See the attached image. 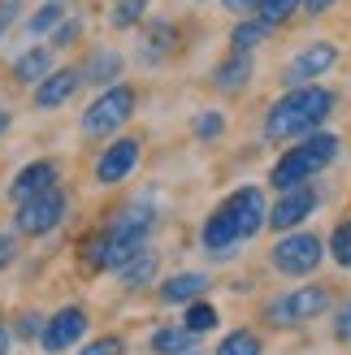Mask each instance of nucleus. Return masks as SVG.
Segmentation results:
<instances>
[{"mask_svg": "<svg viewBox=\"0 0 351 355\" xmlns=\"http://www.w3.org/2000/svg\"><path fill=\"white\" fill-rule=\"evenodd\" d=\"M265 221H269V208H265L260 187H239L208 212V221L200 230V243H204V252H213V256H230L243 239L260 234Z\"/></svg>", "mask_w": 351, "mask_h": 355, "instance_id": "nucleus-1", "label": "nucleus"}, {"mask_svg": "<svg viewBox=\"0 0 351 355\" xmlns=\"http://www.w3.org/2000/svg\"><path fill=\"white\" fill-rule=\"evenodd\" d=\"M329 113H334V92H329V87H317V83L291 87V92L269 109L265 135L277 139V144H282V139H304V135L317 130Z\"/></svg>", "mask_w": 351, "mask_h": 355, "instance_id": "nucleus-2", "label": "nucleus"}, {"mask_svg": "<svg viewBox=\"0 0 351 355\" xmlns=\"http://www.w3.org/2000/svg\"><path fill=\"white\" fill-rule=\"evenodd\" d=\"M339 152H343V139L339 135H329V130H312L304 135L295 148H286L282 156H277V165L269 169V187L273 191H291V187H304L312 182L321 169H329L339 161Z\"/></svg>", "mask_w": 351, "mask_h": 355, "instance_id": "nucleus-3", "label": "nucleus"}, {"mask_svg": "<svg viewBox=\"0 0 351 355\" xmlns=\"http://www.w3.org/2000/svg\"><path fill=\"white\" fill-rule=\"evenodd\" d=\"M135 104H139L135 87H126V83H113V87H104V92L92 100V109L83 113V135L104 139V135L121 130V126H126V121L135 117Z\"/></svg>", "mask_w": 351, "mask_h": 355, "instance_id": "nucleus-4", "label": "nucleus"}, {"mask_svg": "<svg viewBox=\"0 0 351 355\" xmlns=\"http://www.w3.org/2000/svg\"><path fill=\"white\" fill-rule=\"evenodd\" d=\"M325 260V243L308 230H286L282 239L273 243V269L286 273V277H308L317 273Z\"/></svg>", "mask_w": 351, "mask_h": 355, "instance_id": "nucleus-5", "label": "nucleus"}, {"mask_svg": "<svg viewBox=\"0 0 351 355\" xmlns=\"http://www.w3.org/2000/svg\"><path fill=\"white\" fill-rule=\"evenodd\" d=\"M65 208H69L65 191L52 187V191H44V195H35V200L17 204V212H13V230H17L22 239H44V234H52V230L65 221Z\"/></svg>", "mask_w": 351, "mask_h": 355, "instance_id": "nucleus-6", "label": "nucleus"}, {"mask_svg": "<svg viewBox=\"0 0 351 355\" xmlns=\"http://www.w3.org/2000/svg\"><path fill=\"white\" fill-rule=\"evenodd\" d=\"M329 304H334V291L308 282V286H295V291L273 299V304H269V321L273 325H304V321H312V316H325Z\"/></svg>", "mask_w": 351, "mask_h": 355, "instance_id": "nucleus-7", "label": "nucleus"}, {"mask_svg": "<svg viewBox=\"0 0 351 355\" xmlns=\"http://www.w3.org/2000/svg\"><path fill=\"white\" fill-rule=\"evenodd\" d=\"M139 161H144V139L121 135V139H113V144L100 152V161H96V182H100V187L126 182V178L139 169Z\"/></svg>", "mask_w": 351, "mask_h": 355, "instance_id": "nucleus-8", "label": "nucleus"}, {"mask_svg": "<svg viewBox=\"0 0 351 355\" xmlns=\"http://www.w3.org/2000/svg\"><path fill=\"white\" fill-rule=\"evenodd\" d=\"M334 65H339V48L329 44V40H312L308 48H300V52L286 61L282 83H286V87H308V83H317L321 74H329Z\"/></svg>", "mask_w": 351, "mask_h": 355, "instance_id": "nucleus-9", "label": "nucleus"}, {"mask_svg": "<svg viewBox=\"0 0 351 355\" xmlns=\"http://www.w3.org/2000/svg\"><path fill=\"white\" fill-rule=\"evenodd\" d=\"M87 312L78 308V304H69V308H61V312H52L48 321H44V334H40V347L48 351V355H61V351H74L83 338H87Z\"/></svg>", "mask_w": 351, "mask_h": 355, "instance_id": "nucleus-10", "label": "nucleus"}, {"mask_svg": "<svg viewBox=\"0 0 351 355\" xmlns=\"http://www.w3.org/2000/svg\"><path fill=\"white\" fill-rule=\"evenodd\" d=\"M317 204H321V195L312 191V182L291 187V191H282V200L269 208V225L277 230V234H286V230H300V221H308L312 212H317Z\"/></svg>", "mask_w": 351, "mask_h": 355, "instance_id": "nucleus-11", "label": "nucleus"}, {"mask_svg": "<svg viewBox=\"0 0 351 355\" xmlns=\"http://www.w3.org/2000/svg\"><path fill=\"white\" fill-rule=\"evenodd\" d=\"M78 87H83V69H78V65L52 69L44 83H35V109H40V113L61 109V104H69V100L78 96Z\"/></svg>", "mask_w": 351, "mask_h": 355, "instance_id": "nucleus-12", "label": "nucleus"}, {"mask_svg": "<svg viewBox=\"0 0 351 355\" xmlns=\"http://www.w3.org/2000/svg\"><path fill=\"white\" fill-rule=\"evenodd\" d=\"M57 165L52 161H31V165H22L17 169V178L9 182V200L13 204H26V200H35V195H44V191H52L57 187Z\"/></svg>", "mask_w": 351, "mask_h": 355, "instance_id": "nucleus-13", "label": "nucleus"}, {"mask_svg": "<svg viewBox=\"0 0 351 355\" xmlns=\"http://www.w3.org/2000/svg\"><path fill=\"white\" fill-rule=\"evenodd\" d=\"M109 230H113V234H130V239H148L156 230V208L148 200L126 204V208H117V217L109 221Z\"/></svg>", "mask_w": 351, "mask_h": 355, "instance_id": "nucleus-14", "label": "nucleus"}, {"mask_svg": "<svg viewBox=\"0 0 351 355\" xmlns=\"http://www.w3.org/2000/svg\"><path fill=\"white\" fill-rule=\"evenodd\" d=\"M252 83V52H234L230 48V57H225L217 69H213V87L217 92H243V87Z\"/></svg>", "mask_w": 351, "mask_h": 355, "instance_id": "nucleus-15", "label": "nucleus"}, {"mask_svg": "<svg viewBox=\"0 0 351 355\" xmlns=\"http://www.w3.org/2000/svg\"><path fill=\"white\" fill-rule=\"evenodd\" d=\"M178 48V26L173 22H148L144 26V44H139V52H144V61H161V57H169V52Z\"/></svg>", "mask_w": 351, "mask_h": 355, "instance_id": "nucleus-16", "label": "nucleus"}, {"mask_svg": "<svg viewBox=\"0 0 351 355\" xmlns=\"http://www.w3.org/2000/svg\"><path fill=\"white\" fill-rule=\"evenodd\" d=\"M52 74V52L44 48V44H35V48H26L22 57L13 61V78L22 83V87H35V83H44Z\"/></svg>", "mask_w": 351, "mask_h": 355, "instance_id": "nucleus-17", "label": "nucleus"}, {"mask_svg": "<svg viewBox=\"0 0 351 355\" xmlns=\"http://www.w3.org/2000/svg\"><path fill=\"white\" fill-rule=\"evenodd\" d=\"M208 291V277L204 273H173L169 282H161V304H191Z\"/></svg>", "mask_w": 351, "mask_h": 355, "instance_id": "nucleus-18", "label": "nucleus"}, {"mask_svg": "<svg viewBox=\"0 0 351 355\" xmlns=\"http://www.w3.org/2000/svg\"><path fill=\"white\" fill-rule=\"evenodd\" d=\"M117 74H121V57H117L113 48H96L92 57H87V65H83V83L113 87V83H117Z\"/></svg>", "mask_w": 351, "mask_h": 355, "instance_id": "nucleus-19", "label": "nucleus"}, {"mask_svg": "<svg viewBox=\"0 0 351 355\" xmlns=\"http://www.w3.org/2000/svg\"><path fill=\"white\" fill-rule=\"evenodd\" d=\"M152 351L156 355H191L196 351V334L187 325H161L152 334Z\"/></svg>", "mask_w": 351, "mask_h": 355, "instance_id": "nucleus-20", "label": "nucleus"}, {"mask_svg": "<svg viewBox=\"0 0 351 355\" xmlns=\"http://www.w3.org/2000/svg\"><path fill=\"white\" fill-rule=\"evenodd\" d=\"M117 277H121V286H130V291H139V286H148V282L156 277V252L152 247H144L135 260H126L117 269Z\"/></svg>", "mask_w": 351, "mask_h": 355, "instance_id": "nucleus-21", "label": "nucleus"}, {"mask_svg": "<svg viewBox=\"0 0 351 355\" xmlns=\"http://www.w3.org/2000/svg\"><path fill=\"white\" fill-rule=\"evenodd\" d=\"M61 22H65V0H48V5H40V9H35V17L26 22V35L40 40V35H52Z\"/></svg>", "mask_w": 351, "mask_h": 355, "instance_id": "nucleus-22", "label": "nucleus"}, {"mask_svg": "<svg viewBox=\"0 0 351 355\" xmlns=\"http://www.w3.org/2000/svg\"><path fill=\"white\" fill-rule=\"evenodd\" d=\"M260 351H265V343L256 329H230L217 347V355H260Z\"/></svg>", "mask_w": 351, "mask_h": 355, "instance_id": "nucleus-23", "label": "nucleus"}, {"mask_svg": "<svg viewBox=\"0 0 351 355\" xmlns=\"http://www.w3.org/2000/svg\"><path fill=\"white\" fill-rule=\"evenodd\" d=\"M269 31H273V26H265L260 17H248V22H239V26L230 31V48H234V52H252L260 40H269Z\"/></svg>", "mask_w": 351, "mask_h": 355, "instance_id": "nucleus-24", "label": "nucleus"}, {"mask_svg": "<svg viewBox=\"0 0 351 355\" xmlns=\"http://www.w3.org/2000/svg\"><path fill=\"white\" fill-rule=\"evenodd\" d=\"M217 321H221V316H217V308H213V304H204V299H191V304H187L182 325L196 334V338H200V334H208V329H217Z\"/></svg>", "mask_w": 351, "mask_h": 355, "instance_id": "nucleus-25", "label": "nucleus"}, {"mask_svg": "<svg viewBox=\"0 0 351 355\" xmlns=\"http://www.w3.org/2000/svg\"><path fill=\"white\" fill-rule=\"evenodd\" d=\"M300 5L304 0H260L252 17H260L265 26H282V22H291V17L300 13Z\"/></svg>", "mask_w": 351, "mask_h": 355, "instance_id": "nucleus-26", "label": "nucleus"}, {"mask_svg": "<svg viewBox=\"0 0 351 355\" xmlns=\"http://www.w3.org/2000/svg\"><path fill=\"white\" fill-rule=\"evenodd\" d=\"M144 13H148V0H113V13H109V22L117 31H130L144 22Z\"/></svg>", "mask_w": 351, "mask_h": 355, "instance_id": "nucleus-27", "label": "nucleus"}, {"mask_svg": "<svg viewBox=\"0 0 351 355\" xmlns=\"http://www.w3.org/2000/svg\"><path fill=\"white\" fill-rule=\"evenodd\" d=\"M329 256H334V264H343V269H351V221L334 225V234H329Z\"/></svg>", "mask_w": 351, "mask_h": 355, "instance_id": "nucleus-28", "label": "nucleus"}, {"mask_svg": "<svg viewBox=\"0 0 351 355\" xmlns=\"http://www.w3.org/2000/svg\"><path fill=\"white\" fill-rule=\"evenodd\" d=\"M191 130H196L200 144H213V139H221V130H225V117L217 109H208V113H200L196 121H191Z\"/></svg>", "mask_w": 351, "mask_h": 355, "instance_id": "nucleus-29", "label": "nucleus"}, {"mask_svg": "<svg viewBox=\"0 0 351 355\" xmlns=\"http://www.w3.org/2000/svg\"><path fill=\"white\" fill-rule=\"evenodd\" d=\"M78 355H126V338H117V334H104V338H92Z\"/></svg>", "mask_w": 351, "mask_h": 355, "instance_id": "nucleus-30", "label": "nucleus"}, {"mask_svg": "<svg viewBox=\"0 0 351 355\" xmlns=\"http://www.w3.org/2000/svg\"><path fill=\"white\" fill-rule=\"evenodd\" d=\"M78 35H83V22H78V17H65V22L52 31L48 40L57 44V48H74V44H78Z\"/></svg>", "mask_w": 351, "mask_h": 355, "instance_id": "nucleus-31", "label": "nucleus"}, {"mask_svg": "<svg viewBox=\"0 0 351 355\" xmlns=\"http://www.w3.org/2000/svg\"><path fill=\"white\" fill-rule=\"evenodd\" d=\"M17 13H22V0H0V40H5V31L17 22Z\"/></svg>", "mask_w": 351, "mask_h": 355, "instance_id": "nucleus-32", "label": "nucleus"}, {"mask_svg": "<svg viewBox=\"0 0 351 355\" xmlns=\"http://www.w3.org/2000/svg\"><path fill=\"white\" fill-rule=\"evenodd\" d=\"M334 338L339 343H351V299L339 308V316H334Z\"/></svg>", "mask_w": 351, "mask_h": 355, "instance_id": "nucleus-33", "label": "nucleus"}, {"mask_svg": "<svg viewBox=\"0 0 351 355\" xmlns=\"http://www.w3.org/2000/svg\"><path fill=\"white\" fill-rule=\"evenodd\" d=\"M40 334H44V321L35 312H26L22 321H17V338H40Z\"/></svg>", "mask_w": 351, "mask_h": 355, "instance_id": "nucleus-34", "label": "nucleus"}, {"mask_svg": "<svg viewBox=\"0 0 351 355\" xmlns=\"http://www.w3.org/2000/svg\"><path fill=\"white\" fill-rule=\"evenodd\" d=\"M13 256H17V243H13V234H5V230H0V269H9V264H13Z\"/></svg>", "mask_w": 351, "mask_h": 355, "instance_id": "nucleus-35", "label": "nucleus"}, {"mask_svg": "<svg viewBox=\"0 0 351 355\" xmlns=\"http://www.w3.org/2000/svg\"><path fill=\"white\" fill-rule=\"evenodd\" d=\"M256 5H260V0H221L225 13H256Z\"/></svg>", "mask_w": 351, "mask_h": 355, "instance_id": "nucleus-36", "label": "nucleus"}, {"mask_svg": "<svg viewBox=\"0 0 351 355\" xmlns=\"http://www.w3.org/2000/svg\"><path fill=\"white\" fill-rule=\"evenodd\" d=\"M329 5H334V0H304V5H300V9H304L308 17H321V13H325Z\"/></svg>", "mask_w": 351, "mask_h": 355, "instance_id": "nucleus-37", "label": "nucleus"}, {"mask_svg": "<svg viewBox=\"0 0 351 355\" xmlns=\"http://www.w3.org/2000/svg\"><path fill=\"white\" fill-rule=\"evenodd\" d=\"M9 347H13V329L0 325V355H9Z\"/></svg>", "mask_w": 351, "mask_h": 355, "instance_id": "nucleus-38", "label": "nucleus"}, {"mask_svg": "<svg viewBox=\"0 0 351 355\" xmlns=\"http://www.w3.org/2000/svg\"><path fill=\"white\" fill-rule=\"evenodd\" d=\"M13 126V117H9V109H0V139H5V130Z\"/></svg>", "mask_w": 351, "mask_h": 355, "instance_id": "nucleus-39", "label": "nucleus"}]
</instances>
